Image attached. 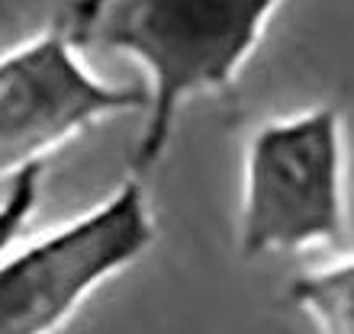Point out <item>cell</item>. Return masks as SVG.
<instances>
[{
	"label": "cell",
	"instance_id": "obj_1",
	"mask_svg": "<svg viewBox=\"0 0 354 334\" xmlns=\"http://www.w3.org/2000/svg\"><path fill=\"white\" fill-rule=\"evenodd\" d=\"M277 10L274 0H97L65 10L77 48L120 52L149 75L145 126L129 155L136 180L165 158L187 100L239 81Z\"/></svg>",
	"mask_w": 354,
	"mask_h": 334
},
{
	"label": "cell",
	"instance_id": "obj_2",
	"mask_svg": "<svg viewBox=\"0 0 354 334\" xmlns=\"http://www.w3.org/2000/svg\"><path fill=\"white\" fill-rule=\"evenodd\" d=\"M345 119L335 106H313L258 126L242 161V257L345 242Z\"/></svg>",
	"mask_w": 354,
	"mask_h": 334
},
{
	"label": "cell",
	"instance_id": "obj_3",
	"mask_svg": "<svg viewBox=\"0 0 354 334\" xmlns=\"http://www.w3.org/2000/svg\"><path fill=\"white\" fill-rule=\"evenodd\" d=\"M155 242L142 180L0 260V334H58L97 289Z\"/></svg>",
	"mask_w": 354,
	"mask_h": 334
},
{
	"label": "cell",
	"instance_id": "obj_4",
	"mask_svg": "<svg viewBox=\"0 0 354 334\" xmlns=\"http://www.w3.org/2000/svg\"><path fill=\"white\" fill-rule=\"evenodd\" d=\"M136 84L87 71L65 17L0 55V177L42 167V158L116 112H145Z\"/></svg>",
	"mask_w": 354,
	"mask_h": 334
},
{
	"label": "cell",
	"instance_id": "obj_5",
	"mask_svg": "<svg viewBox=\"0 0 354 334\" xmlns=\"http://www.w3.org/2000/svg\"><path fill=\"white\" fill-rule=\"evenodd\" d=\"M290 302L316 322L319 334H354V254L297 277Z\"/></svg>",
	"mask_w": 354,
	"mask_h": 334
},
{
	"label": "cell",
	"instance_id": "obj_6",
	"mask_svg": "<svg viewBox=\"0 0 354 334\" xmlns=\"http://www.w3.org/2000/svg\"><path fill=\"white\" fill-rule=\"evenodd\" d=\"M39 184H42V167H29L10 180L7 193L0 199V260L10 254L13 242L19 238L23 225L39 206Z\"/></svg>",
	"mask_w": 354,
	"mask_h": 334
}]
</instances>
